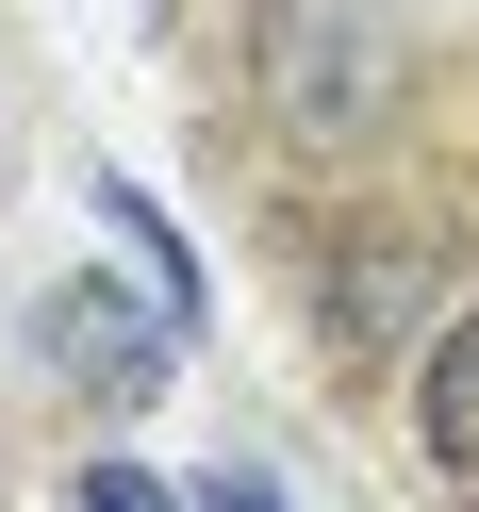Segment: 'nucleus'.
<instances>
[{
	"instance_id": "1",
	"label": "nucleus",
	"mask_w": 479,
	"mask_h": 512,
	"mask_svg": "<svg viewBox=\"0 0 479 512\" xmlns=\"http://www.w3.org/2000/svg\"><path fill=\"white\" fill-rule=\"evenodd\" d=\"M34 347L83 380V397H166V364H182V314L149 298V314H116V281H67V298L34 314Z\"/></svg>"
},
{
	"instance_id": "2",
	"label": "nucleus",
	"mask_w": 479,
	"mask_h": 512,
	"mask_svg": "<svg viewBox=\"0 0 479 512\" xmlns=\"http://www.w3.org/2000/svg\"><path fill=\"white\" fill-rule=\"evenodd\" d=\"M413 298H430V248L413 232H347L331 248V347H397Z\"/></svg>"
},
{
	"instance_id": "3",
	"label": "nucleus",
	"mask_w": 479,
	"mask_h": 512,
	"mask_svg": "<svg viewBox=\"0 0 479 512\" xmlns=\"http://www.w3.org/2000/svg\"><path fill=\"white\" fill-rule=\"evenodd\" d=\"M413 446H430V479L479 496V314H446L430 364H413Z\"/></svg>"
},
{
	"instance_id": "4",
	"label": "nucleus",
	"mask_w": 479,
	"mask_h": 512,
	"mask_svg": "<svg viewBox=\"0 0 479 512\" xmlns=\"http://www.w3.org/2000/svg\"><path fill=\"white\" fill-rule=\"evenodd\" d=\"M281 100H298V133H364V17H347V0H314L298 83H281Z\"/></svg>"
}]
</instances>
